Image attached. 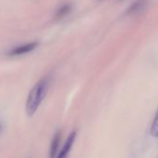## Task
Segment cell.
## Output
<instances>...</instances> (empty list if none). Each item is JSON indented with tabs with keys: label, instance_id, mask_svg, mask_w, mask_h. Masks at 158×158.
Returning a JSON list of instances; mask_svg holds the SVG:
<instances>
[{
	"label": "cell",
	"instance_id": "obj_1",
	"mask_svg": "<svg viewBox=\"0 0 158 158\" xmlns=\"http://www.w3.org/2000/svg\"><path fill=\"white\" fill-rule=\"evenodd\" d=\"M48 85H49L48 78L44 77L40 79L34 86V88L30 90L25 104V110L29 116H32L37 111L45 96L47 95Z\"/></svg>",
	"mask_w": 158,
	"mask_h": 158
},
{
	"label": "cell",
	"instance_id": "obj_2",
	"mask_svg": "<svg viewBox=\"0 0 158 158\" xmlns=\"http://www.w3.org/2000/svg\"><path fill=\"white\" fill-rule=\"evenodd\" d=\"M75 138H76V132L75 131H73L72 133H70V135L68 136L64 145L60 149V152L58 153L56 158H67V156H68V154H69V152H70V151L73 145Z\"/></svg>",
	"mask_w": 158,
	"mask_h": 158
},
{
	"label": "cell",
	"instance_id": "obj_3",
	"mask_svg": "<svg viewBox=\"0 0 158 158\" xmlns=\"http://www.w3.org/2000/svg\"><path fill=\"white\" fill-rule=\"evenodd\" d=\"M37 45H38L37 42L27 43L25 45H22V46H19L17 48H14L8 54L10 56H20V55H23V54H26V53H29V52L33 51L37 47Z\"/></svg>",
	"mask_w": 158,
	"mask_h": 158
},
{
	"label": "cell",
	"instance_id": "obj_4",
	"mask_svg": "<svg viewBox=\"0 0 158 158\" xmlns=\"http://www.w3.org/2000/svg\"><path fill=\"white\" fill-rule=\"evenodd\" d=\"M60 132L58 131L53 136V139H52V141H51V144H50L49 158H55L56 157L58 148H59V144H60Z\"/></svg>",
	"mask_w": 158,
	"mask_h": 158
},
{
	"label": "cell",
	"instance_id": "obj_5",
	"mask_svg": "<svg viewBox=\"0 0 158 158\" xmlns=\"http://www.w3.org/2000/svg\"><path fill=\"white\" fill-rule=\"evenodd\" d=\"M71 9H72L71 4H63V5H62L61 7H60L59 10L56 11L55 19H57V20L62 19L63 17H65V16L71 11Z\"/></svg>",
	"mask_w": 158,
	"mask_h": 158
},
{
	"label": "cell",
	"instance_id": "obj_6",
	"mask_svg": "<svg viewBox=\"0 0 158 158\" xmlns=\"http://www.w3.org/2000/svg\"><path fill=\"white\" fill-rule=\"evenodd\" d=\"M151 135L158 139V110L155 114V116L151 126Z\"/></svg>",
	"mask_w": 158,
	"mask_h": 158
}]
</instances>
